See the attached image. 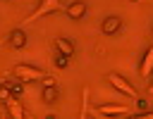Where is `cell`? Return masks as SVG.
Listing matches in <instances>:
<instances>
[{"mask_svg":"<svg viewBox=\"0 0 153 119\" xmlns=\"http://www.w3.org/2000/svg\"><path fill=\"white\" fill-rule=\"evenodd\" d=\"M60 10H62V2H60V0H41L38 7L24 19V26H26V24H33L36 19H41V17L50 14V12H60Z\"/></svg>","mask_w":153,"mask_h":119,"instance_id":"1","label":"cell"},{"mask_svg":"<svg viewBox=\"0 0 153 119\" xmlns=\"http://www.w3.org/2000/svg\"><path fill=\"white\" fill-rule=\"evenodd\" d=\"M12 74L22 81V83H29V81H43L48 74H43L41 69H36V67H31V64H17L14 69H12Z\"/></svg>","mask_w":153,"mask_h":119,"instance_id":"2","label":"cell"},{"mask_svg":"<svg viewBox=\"0 0 153 119\" xmlns=\"http://www.w3.org/2000/svg\"><path fill=\"white\" fill-rule=\"evenodd\" d=\"M108 83H110L112 88H117L120 93H124L127 98H134V100H136V95H139V93H136V88H134L129 81H124L122 76H117V74H108Z\"/></svg>","mask_w":153,"mask_h":119,"instance_id":"3","label":"cell"},{"mask_svg":"<svg viewBox=\"0 0 153 119\" xmlns=\"http://www.w3.org/2000/svg\"><path fill=\"white\" fill-rule=\"evenodd\" d=\"M100 114H117V117H124V114H131V107L129 105H100L96 107Z\"/></svg>","mask_w":153,"mask_h":119,"instance_id":"4","label":"cell"},{"mask_svg":"<svg viewBox=\"0 0 153 119\" xmlns=\"http://www.w3.org/2000/svg\"><path fill=\"white\" fill-rule=\"evenodd\" d=\"M55 48H57V52L65 55V57H72V55H74V45H72L69 38H55Z\"/></svg>","mask_w":153,"mask_h":119,"instance_id":"5","label":"cell"},{"mask_svg":"<svg viewBox=\"0 0 153 119\" xmlns=\"http://www.w3.org/2000/svg\"><path fill=\"white\" fill-rule=\"evenodd\" d=\"M65 12H67V17H69V19H81V17L86 14V5L79 0V2H72Z\"/></svg>","mask_w":153,"mask_h":119,"instance_id":"6","label":"cell"},{"mask_svg":"<svg viewBox=\"0 0 153 119\" xmlns=\"http://www.w3.org/2000/svg\"><path fill=\"white\" fill-rule=\"evenodd\" d=\"M151 71H153V45L148 48V52H146V57L141 62V79H148Z\"/></svg>","mask_w":153,"mask_h":119,"instance_id":"7","label":"cell"},{"mask_svg":"<svg viewBox=\"0 0 153 119\" xmlns=\"http://www.w3.org/2000/svg\"><path fill=\"white\" fill-rule=\"evenodd\" d=\"M120 26H122L120 17H108V19L103 21V33H105V36H110V33H115Z\"/></svg>","mask_w":153,"mask_h":119,"instance_id":"8","label":"cell"},{"mask_svg":"<svg viewBox=\"0 0 153 119\" xmlns=\"http://www.w3.org/2000/svg\"><path fill=\"white\" fill-rule=\"evenodd\" d=\"M7 112L12 114V119H24V109H22L19 100H14V98L7 100Z\"/></svg>","mask_w":153,"mask_h":119,"instance_id":"9","label":"cell"},{"mask_svg":"<svg viewBox=\"0 0 153 119\" xmlns=\"http://www.w3.org/2000/svg\"><path fill=\"white\" fill-rule=\"evenodd\" d=\"M10 43H12L14 48H24V45H26L24 31H22V29H19V31H12V33H10Z\"/></svg>","mask_w":153,"mask_h":119,"instance_id":"10","label":"cell"},{"mask_svg":"<svg viewBox=\"0 0 153 119\" xmlns=\"http://www.w3.org/2000/svg\"><path fill=\"white\" fill-rule=\"evenodd\" d=\"M79 119H88V88L81 90V109H79Z\"/></svg>","mask_w":153,"mask_h":119,"instance_id":"11","label":"cell"},{"mask_svg":"<svg viewBox=\"0 0 153 119\" xmlns=\"http://www.w3.org/2000/svg\"><path fill=\"white\" fill-rule=\"evenodd\" d=\"M57 98V90H55V86H45V90H43V100L45 102H53Z\"/></svg>","mask_w":153,"mask_h":119,"instance_id":"12","label":"cell"},{"mask_svg":"<svg viewBox=\"0 0 153 119\" xmlns=\"http://www.w3.org/2000/svg\"><path fill=\"white\" fill-rule=\"evenodd\" d=\"M93 119H120L117 114H100L98 109H93Z\"/></svg>","mask_w":153,"mask_h":119,"instance_id":"13","label":"cell"},{"mask_svg":"<svg viewBox=\"0 0 153 119\" xmlns=\"http://www.w3.org/2000/svg\"><path fill=\"white\" fill-rule=\"evenodd\" d=\"M10 98H12V95H10V88H2V86H0V100H5V102H7Z\"/></svg>","mask_w":153,"mask_h":119,"instance_id":"14","label":"cell"},{"mask_svg":"<svg viewBox=\"0 0 153 119\" xmlns=\"http://www.w3.org/2000/svg\"><path fill=\"white\" fill-rule=\"evenodd\" d=\"M131 119H153V112H143V114H136Z\"/></svg>","mask_w":153,"mask_h":119,"instance_id":"15","label":"cell"},{"mask_svg":"<svg viewBox=\"0 0 153 119\" xmlns=\"http://www.w3.org/2000/svg\"><path fill=\"white\" fill-rule=\"evenodd\" d=\"M65 64H67V57L60 55V57H57V67H65Z\"/></svg>","mask_w":153,"mask_h":119,"instance_id":"16","label":"cell"},{"mask_svg":"<svg viewBox=\"0 0 153 119\" xmlns=\"http://www.w3.org/2000/svg\"><path fill=\"white\" fill-rule=\"evenodd\" d=\"M43 83H45V86H55V79H53V76H45Z\"/></svg>","mask_w":153,"mask_h":119,"instance_id":"17","label":"cell"},{"mask_svg":"<svg viewBox=\"0 0 153 119\" xmlns=\"http://www.w3.org/2000/svg\"><path fill=\"white\" fill-rule=\"evenodd\" d=\"M148 93H151V95H153V83H151V86H148Z\"/></svg>","mask_w":153,"mask_h":119,"instance_id":"18","label":"cell"},{"mask_svg":"<svg viewBox=\"0 0 153 119\" xmlns=\"http://www.w3.org/2000/svg\"><path fill=\"white\" fill-rule=\"evenodd\" d=\"M0 119H7V117H5V114H2V117H0Z\"/></svg>","mask_w":153,"mask_h":119,"instance_id":"19","label":"cell"}]
</instances>
